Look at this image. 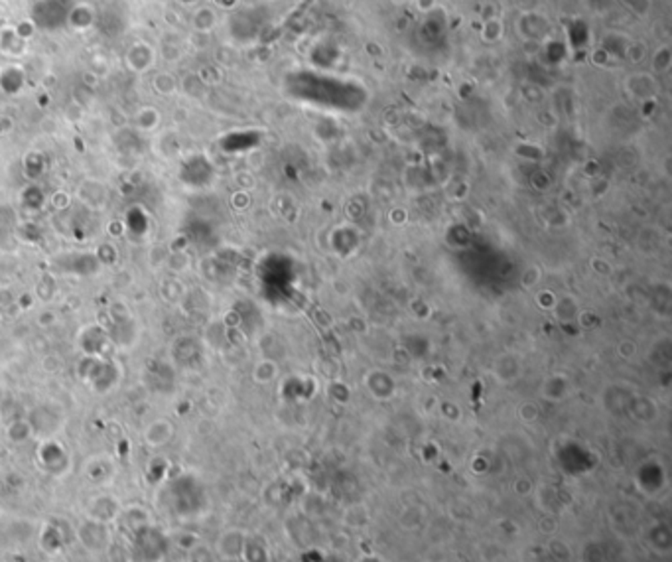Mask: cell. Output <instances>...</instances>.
I'll list each match as a JSON object with an SVG mask.
<instances>
[{
    "label": "cell",
    "mask_w": 672,
    "mask_h": 562,
    "mask_svg": "<svg viewBox=\"0 0 672 562\" xmlns=\"http://www.w3.org/2000/svg\"><path fill=\"white\" fill-rule=\"evenodd\" d=\"M248 533L243 529H227L225 533L219 535L215 543V553L223 562H237L243 558L245 543H247Z\"/></svg>",
    "instance_id": "1"
},
{
    "label": "cell",
    "mask_w": 672,
    "mask_h": 562,
    "mask_svg": "<svg viewBox=\"0 0 672 562\" xmlns=\"http://www.w3.org/2000/svg\"><path fill=\"white\" fill-rule=\"evenodd\" d=\"M647 545L658 556H668L672 553V533L666 523H655L649 529Z\"/></svg>",
    "instance_id": "2"
},
{
    "label": "cell",
    "mask_w": 672,
    "mask_h": 562,
    "mask_svg": "<svg viewBox=\"0 0 672 562\" xmlns=\"http://www.w3.org/2000/svg\"><path fill=\"white\" fill-rule=\"evenodd\" d=\"M243 562H273V553L266 546L264 538L261 537H247L245 551H243Z\"/></svg>",
    "instance_id": "3"
},
{
    "label": "cell",
    "mask_w": 672,
    "mask_h": 562,
    "mask_svg": "<svg viewBox=\"0 0 672 562\" xmlns=\"http://www.w3.org/2000/svg\"><path fill=\"white\" fill-rule=\"evenodd\" d=\"M172 425L168 420H156L148 426L146 430V442L152 444V446H162L172 438Z\"/></svg>",
    "instance_id": "4"
},
{
    "label": "cell",
    "mask_w": 672,
    "mask_h": 562,
    "mask_svg": "<svg viewBox=\"0 0 672 562\" xmlns=\"http://www.w3.org/2000/svg\"><path fill=\"white\" fill-rule=\"evenodd\" d=\"M353 562H387L383 558V556H381V554H374V553H363V554H359L357 558H355V561Z\"/></svg>",
    "instance_id": "5"
}]
</instances>
